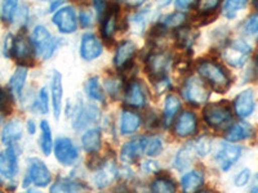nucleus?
Segmentation results:
<instances>
[{"instance_id":"1","label":"nucleus","mask_w":258,"mask_h":193,"mask_svg":"<svg viewBox=\"0 0 258 193\" xmlns=\"http://www.w3.org/2000/svg\"><path fill=\"white\" fill-rule=\"evenodd\" d=\"M94 164L91 165L93 171L92 174V183L97 189H106L111 187L117 179L120 178V166L112 158H101L96 161L93 156Z\"/></svg>"},{"instance_id":"2","label":"nucleus","mask_w":258,"mask_h":193,"mask_svg":"<svg viewBox=\"0 0 258 193\" xmlns=\"http://www.w3.org/2000/svg\"><path fill=\"white\" fill-rule=\"evenodd\" d=\"M198 72L200 76L208 82L213 90L218 93H225L230 88V76L227 75L225 68L220 63H216L213 61H202L198 64Z\"/></svg>"},{"instance_id":"3","label":"nucleus","mask_w":258,"mask_h":193,"mask_svg":"<svg viewBox=\"0 0 258 193\" xmlns=\"http://www.w3.org/2000/svg\"><path fill=\"white\" fill-rule=\"evenodd\" d=\"M52 173L44 161L39 157H30L27 160L26 174L22 185L29 188L31 185L38 188H45L52 184Z\"/></svg>"},{"instance_id":"4","label":"nucleus","mask_w":258,"mask_h":193,"mask_svg":"<svg viewBox=\"0 0 258 193\" xmlns=\"http://www.w3.org/2000/svg\"><path fill=\"white\" fill-rule=\"evenodd\" d=\"M182 96L192 106L206 105L211 96L209 86L198 76H190L182 86Z\"/></svg>"},{"instance_id":"5","label":"nucleus","mask_w":258,"mask_h":193,"mask_svg":"<svg viewBox=\"0 0 258 193\" xmlns=\"http://www.w3.org/2000/svg\"><path fill=\"white\" fill-rule=\"evenodd\" d=\"M57 39L50 35L49 30L43 25H38L32 30L31 43L35 48L36 53L43 59H49L53 56L54 50L58 47Z\"/></svg>"},{"instance_id":"6","label":"nucleus","mask_w":258,"mask_h":193,"mask_svg":"<svg viewBox=\"0 0 258 193\" xmlns=\"http://www.w3.org/2000/svg\"><path fill=\"white\" fill-rule=\"evenodd\" d=\"M54 157L63 167L75 166L80 158V152L78 146L73 142V139L68 137H59L54 142L53 147Z\"/></svg>"},{"instance_id":"7","label":"nucleus","mask_w":258,"mask_h":193,"mask_svg":"<svg viewBox=\"0 0 258 193\" xmlns=\"http://www.w3.org/2000/svg\"><path fill=\"white\" fill-rule=\"evenodd\" d=\"M241 153H243V147L229 143V142H223L214 152V164L221 171H229L240 160Z\"/></svg>"},{"instance_id":"8","label":"nucleus","mask_w":258,"mask_h":193,"mask_svg":"<svg viewBox=\"0 0 258 193\" xmlns=\"http://www.w3.org/2000/svg\"><path fill=\"white\" fill-rule=\"evenodd\" d=\"M231 109L226 103H211L204 109V120L211 128H226L231 123Z\"/></svg>"},{"instance_id":"9","label":"nucleus","mask_w":258,"mask_h":193,"mask_svg":"<svg viewBox=\"0 0 258 193\" xmlns=\"http://www.w3.org/2000/svg\"><path fill=\"white\" fill-rule=\"evenodd\" d=\"M250 52H252V48L249 44H246L245 41L234 40L222 50V58L230 66L239 68L243 67L245 62L248 61Z\"/></svg>"},{"instance_id":"10","label":"nucleus","mask_w":258,"mask_h":193,"mask_svg":"<svg viewBox=\"0 0 258 193\" xmlns=\"http://www.w3.org/2000/svg\"><path fill=\"white\" fill-rule=\"evenodd\" d=\"M20 164H18V153L15 147H7L0 151V176L4 180L13 181L17 176Z\"/></svg>"},{"instance_id":"11","label":"nucleus","mask_w":258,"mask_h":193,"mask_svg":"<svg viewBox=\"0 0 258 193\" xmlns=\"http://www.w3.org/2000/svg\"><path fill=\"white\" fill-rule=\"evenodd\" d=\"M147 137H137L123 144L120 149V161L125 165L135 164L138 158L145 155Z\"/></svg>"},{"instance_id":"12","label":"nucleus","mask_w":258,"mask_h":193,"mask_svg":"<svg viewBox=\"0 0 258 193\" xmlns=\"http://www.w3.org/2000/svg\"><path fill=\"white\" fill-rule=\"evenodd\" d=\"M53 24L56 25L57 29L62 34H73L78 27V18L77 13L74 11L73 7H61L57 9L52 18Z\"/></svg>"},{"instance_id":"13","label":"nucleus","mask_w":258,"mask_h":193,"mask_svg":"<svg viewBox=\"0 0 258 193\" xmlns=\"http://www.w3.org/2000/svg\"><path fill=\"white\" fill-rule=\"evenodd\" d=\"M172 64V57L167 52H159L150 54L146 61L147 72L155 79L165 77V73L169 70Z\"/></svg>"},{"instance_id":"14","label":"nucleus","mask_w":258,"mask_h":193,"mask_svg":"<svg viewBox=\"0 0 258 193\" xmlns=\"http://www.w3.org/2000/svg\"><path fill=\"white\" fill-rule=\"evenodd\" d=\"M206 181V174L202 169H190L179 179V187L182 193H198L203 189Z\"/></svg>"},{"instance_id":"15","label":"nucleus","mask_w":258,"mask_h":193,"mask_svg":"<svg viewBox=\"0 0 258 193\" xmlns=\"http://www.w3.org/2000/svg\"><path fill=\"white\" fill-rule=\"evenodd\" d=\"M100 116L101 112L97 106L88 105L84 106V107H80L77 114L74 115L73 128L75 130H82V129H85L87 126L92 125V124H96L97 121L100 120Z\"/></svg>"},{"instance_id":"16","label":"nucleus","mask_w":258,"mask_h":193,"mask_svg":"<svg viewBox=\"0 0 258 193\" xmlns=\"http://www.w3.org/2000/svg\"><path fill=\"white\" fill-rule=\"evenodd\" d=\"M103 52V47L93 34H84L80 43V56L85 61H94L101 57Z\"/></svg>"},{"instance_id":"17","label":"nucleus","mask_w":258,"mask_h":193,"mask_svg":"<svg viewBox=\"0 0 258 193\" xmlns=\"http://www.w3.org/2000/svg\"><path fill=\"white\" fill-rule=\"evenodd\" d=\"M124 101H125L126 105L133 107V109H142V107H145L147 102V95L142 82L137 81V80L129 82L125 89Z\"/></svg>"},{"instance_id":"18","label":"nucleus","mask_w":258,"mask_h":193,"mask_svg":"<svg viewBox=\"0 0 258 193\" xmlns=\"http://www.w3.org/2000/svg\"><path fill=\"white\" fill-rule=\"evenodd\" d=\"M22 135H24L22 121L18 120V119H13L3 126V130L0 134V141L4 146L15 147L21 141Z\"/></svg>"},{"instance_id":"19","label":"nucleus","mask_w":258,"mask_h":193,"mask_svg":"<svg viewBox=\"0 0 258 193\" xmlns=\"http://www.w3.org/2000/svg\"><path fill=\"white\" fill-rule=\"evenodd\" d=\"M198 132V119L195 114L191 111L182 112L178 116L174 125V133L177 137L186 138L197 134Z\"/></svg>"},{"instance_id":"20","label":"nucleus","mask_w":258,"mask_h":193,"mask_svg":"<svg viewBox=\"0 0 258 193\" xmlns=\"http://www.w3.org/2000/svg\"><path fill=\"white\" fill-rule=\"evenodd\" d=\"M195 157H198V156L195 153L192 143H188L186 146L181 147L177 151L173 157V161H172V166H173L174 170L179 171V173L187 171V170H190L191 165L194 164Z\"/></svg>"},{"instance_id":"21","label":"nucleus","mask_w":258,"mask_h":193,"mask_svg":"<svg viewBox=\"0 0 258 193\" xmlns=\"http://www.w3.org/2000/svg\"><path fill=\"white\" fill-rule=\"evenodd\" d=\"M255 102H254V94L252 89H246L238 94V96L234 101V109L236 115L241 119L250 116L252 112L254 111Z\"/></svg>"},{"instance_id":"22","label":"nucleus","mask_w":258,"mask_h":193,"mask_svg":"<svg viewBox=\"0 0 258 193\" xmlns=\"http://www.w3.org/2000/svg\"><path fill=\"white\" fill-rule=\"evenodd\" d=\"M82 146L87 153L96 156L102 148V134H101L100 128L88 129L84 134L82 135Z\"/></svg>"},{"instance_id":"23","label":"nucleus","mask_w":258,"mask_h":193,"mask_svg":"<svg viewBox=\"0 0 258 193\" xmlns=\"http://www.w3.org/2000/svg\"><path fill=\"white\" fill-rule=\"evenodd\" d=\"M136 50H137V47L133 41L126 40L121 41L120 44L117 45L116 52H115L114 56V64L115 67L117 68H124L126 67V64L131 63L133 56L136 54Z\"/></svg>"},{"instance_id":"24","label":"nucleus","mask_w":258,"mask_h":193,"mask_svg":"<svg viewBox=\"0 0 258 193\" xmlns=\"http://www.w3.org/2000/svg\"><path fill=\"white\" fill-rule=\"evenodd\" d=\"M52 106L54 117L58 119L62 111V100H63V85H62V75L58 71H53L52 76Z\"/></svg>"},{"instance_id":"25","label":"nucleus","mask_w":258,"mask_h":193,"mask_svg":"<svg viewBox=\"0 0 258 193\" xmlns=\"http://www.w3.org/2000/svg\"><path fill=\"white\" fill-rule=\"evenodd\" d=\"M32 43L27 40L26 36L20 35L15 40V49H13V57L20 62L21 64L32 63Z\"/></svg>"},{"instance_id":"26","label":"nucleus","mask_w":258,"mask_h":193,"mask_svg":"<svg viewBox=\"0 0 258 193\" xmlns=\"http://www.w3.org/2000/svg\"><path fill=\"white\" fill-rule=\"evenodd\" d=\"M150 193H177L178 192V185L170 175L165 174H159L150 183Z\"/></svg>"},{"instance_id":"27","label":"nucleus","mask_w":258,"mask_h":193,"mask_svg":"<svg viewBox=\"0 0 258 193\" xmlns=\"http://www.w3.org/2000/svg\"><path fill=\"white\" fill-rule=\"evenodd\" d=\"M142 124L141 116L133 111H125L121 112L120 116V133L123 135H132L137 132L140 126Z\"/></svg>"},{"instance_id":"28","label":"nucleus","mask_w":258,"mask_h":193,"mask_svg":"<svg viewBox=\"0 0 258 193\" xmlns=\"http://www.w3.org/2000/svg\"><path fill=\"white\" fill-rule=\"evenodd\" d=\"M253 128L246 123H239L236 125L231 126L226 133V141L229 143H236V142H241L252 137Z\"/></svg>"},{"instance_id":"29","label":"nucleus","mask_w":258,"mask_h":193,"mask_svg":"<svg viewBox=\"0 0 258 193\" xmlns=\"http://www.w3.org/2000/svg\"><path fill=\"white\" fill-rule=\"evenodd\" d=\"M27 79V68L21 66L17 70L13 72V75L9 79V89H11V93L15 96H21L22 90H24L25 82Z\"/></svg>"},{"instance_id":"30","label":"nucleus","mask_w":258,"mask_h":193,"mask_svg":"<svg viewBox=\"0 0 258 193\" xmlns=\"http://www.w3.org/2000/svg\"><path fill=\"white\" fill-rule=\"evenodd\" d=\"M181 109V101L174 94H168L164 102V124L169 126Z\"/></svg>"},{"instance_id":"31","label":"nucleus","mask_w":258,"mask_h":193,"mask_svg":"<svg viewBox=\"0 0 258 193\" xmlns=\"http://www.w3.org/2000/svg\"><path fill=\"white\" fill-rule=\"evenodd\" d=\"M40 149L44 156H49L53 152V137H52V129H50L49 123L47 120H43L40 123Z\"/></svg>"},{"instance_id":"32","label":"nucleus","mask_w":258,"mask_h":193,"mask_svg":"<svg viewBox=\"0 0 258 193\" xmlns=\"http://www.w3.org/2000/svg\"><path fill=\"white\" fill-rule=\"evenodd\" d=\"M117 12L115 7L107 9V13L102 20V35L105 39H112L115 31H116Z\"/></svg>"},{"instance_id":"33","label":"nucleus","mask_w":258,"mask_h":193,"mask_svg":"<svg viewBox=\"0 0 258 193\" xmlns=\"http://www.w3.org/2000/svg\"><path fill=\"white\" fill-rule=\"evenodd\" d=\"M84 89L87 95H88L91 100L96 101V102H103V101H105V94H103L102 86H101L100 80H98L97 76L89 77V79L85 81Z\"/></svg>"},{"instance_id":"34","label":"nucleus","mask_w":258,"mask_h":193,"mask_svg":"<svg viewBox=\"0 0 258 193\" xmlns=\"http://www.w3.org/2000/svg\"><path fill=\"white\" fill-rule=\"evenodd\" d=\"M198 38V32L195 30L190 29V27H182L177 31V41L181 47L188 48L192 47V44L195 43Z\"/></svg>"},{"instance_id":"35","label":"nucleus","mask_w":258,"mask_h":193,"mask_svg":"<svg viewBox=\"0 0 258 193\" xmlns=\"http://www.w3.org/2000/svg\"><path fill=\"white\" fill-rule=\"evenodd\" d=\"M192 143L195 153L198 157H207L212 151V139L207 135H202L197 139V141L191 142Z\"/></svg>"},{"instance_id":"36","label":"nucleus","mask_w":258,"mask_h":193,"mask_svg":"<svg viewBox=\"0 0 258 193\" xmlns=\"http://www.w3.org/2000/svg\"><path fill=\"white\" fill-rule=\"evenodd\" d=\"M163 148H164V144L160 137H147L146 151H145V155L147 157H156L163 152Z\"/></svg>"},{"instance_id":"37","label":"nucleus","mask_w":258,"mask_h":193,"mask_svg":"<svg viewBox=\"0 0 258 193\" xmlns=\"http://www.w3.org/2000/svg\"><path fill=\"white\" fill-rule=\"evenodd\" d=\"M186 21V15L183 12H174L167 15L161 20V26L167 29V27H178L181 26Z\"/></svg>"},{"instance_id":"38","label":"nucleus","mask_w":258,"mask_h":193,"mask_svg":"<svg viewBox=\"0 0 258 193\" xmlns=\"http://www.w3.org/2000/svg\"><path fill=\"white\" fill-rule=\"evenodd\" d=\"M140 169H141L142 173L145 175H159L160 173V164H159V161L154 160L151 157H147L145 160L141 161V164H140Z\"/></svg>"},{"instance_id":"39","label":"nucleus","mask_w":258,"mask_h":193,"mask_svg":"<svg viewBox=\"0 0 258 193\" xmlns=\"http://www.w3.org/2000/svg\"><path fill=\"white\" fill-rule=\"evenodd\" d=\"M18 9H20V4L18 2H6L2 7V15H3V20L7 24H12L15 21V17L17 16Z\"/></svg>"},{"instance_id":"40","label":"nucleus","mask_w":258,"mask_h":193,"mask_svg":"<svg viewBox=\"0 0 258 193\" xmlns=\"http://www.w3.org/2000/svg\"><path fill=\"white\" fill-rule=\"evenodd\" d=\"M69 178V193H92L91 187L83 179L77 176H68Z\"/></svg>"},{"instance_id":"41","label":"nucleus","mask_w":258,"mask_h":193,"mask_svg":"<svg viewBox=\"0 0 258 193\" xmlns=\"http://www.w3.org/2000/svg\"><path fill=\"white\" fill-rule=\"evenodd\" d=\"M129 26L135 34L141 35L142 32L145 31V27H146V18H145L144 13H135L129 17Z\"/></svg>"},{"instance_id":"42","label":"nucleus","mask_w":258,"mask_h":193,"mask_svg":"<svg viewBox=\"0 0 258 193\" xmlns=\"http://www.w3.org/2000/svg\"><path fill=\"white\" fill-rule=\"evenodd\" d=\"M246 6V2H239V0H235V2H226L223 4V15L226 16L227 18H234L236 16V12L240 11V9L245 8Z\"/></svg>"},{"instance_id":"43","label":"nucleus","mask_w":258,"mask_h":193,"mask_svg":"<svg viewBox=\"0 0 258 193\" xmlns=\"http://www.w3.org/2000/svg\"><path fill=\"white\" fill-rule=\"evenodd\" d=\"M49 193H69V178L58 176L49 187Z\"/></svg>"},{"instance_id":"44","label":"nucleus","mask_w":258,"mask_h":193,"mask_svg":"<svg viewBox=\"0 0 258 193\" xmlns=\"http://www.w3.org/2000/svg\"><path fill=\"white\" fill-rule=\"evenodd\" d=\"M35 109L41 114H47L48 110H49V98H48V93L45 88H41L40 91H39L38 100L35 102Z\"/></svg>"},{"instance_id":"45","label":"nucleus","mask_w":258,"mask_h":193,"mask_svg":"<svg viewBox=\"0 0 258 193\" xmlns=\"http://www.w3.org/2000/svg\"><path fill=\"white\" fill-rule=\"evenodd\" d=\"M105 86H106V90L109 91L112 96H115L120 93L123 82H121L120 79H117V77H110V79L106 80Z\"/></svg>"},{"instance_id":"46","label":"nucleus","mask_w":258,"mask_h":193,"mask_svg":"<svg viewBox=\"0 0 258 193\" xmlns=\"http://www.w3.org/2000/svg\"><path fill=\"white\" fill-rule=\"evenodd\" d=\"M250 176H252V173H250L249 169H241L234 178L235 185L239 188L245 187V185L249 183Z\"/></svg>"},{"instance_id":"47","label":"nucleus","mask_w":258,"mask_h":193,"mask_svg":"<svg viewBox=\"0 0 258 193\" xmlns=\"http://www.w3.org/2000/svg\"><path fill=\"white\" fill-rule=\"evenodd\" d=\"M12 110L11 96L4 89H0V114H9Z\"/></svg>"},{"instance_id":"48","label":"nucleus","mask_w":258,"mask_h":193,"mask_svg":"<svg viewBox=\"0 0 258 193\" xmlns=\"http://www.w3.org/2000/svg\"><path fill=\"white\" fill-rule=\"evenodd\" d=\"M244 31L248 34V35H253L255 32H258V13L250 16L246 22L244 24Z\"/></svg>"},{"instance_id":"49","label":"nucleus","mask_w":258,"mask_h":193,"mask_svg":"<svg viewBox=\"0 0 258 193\" xmlns=\"http://www.w3.org/2000/svg\"><path fill=\"white\" fill-rule=\"evenodd\" d=\"M15 40L16 38L12 35V34H8L4 39V45H3V50H4V56L6 57H11L13 56V49H15Z\"/></svg>"},{"instance_id":"50","label":"nucleus","mask_w":258,"mask_h":193,"mask_svg":"<svg viewBox=\"0 0 258 193\" xmlns=\"http://www.w3.org/2000/svg\"><path fill=\"white\" fill-rule=\"evenodd\" d=\"M93 21L94 17L93 13H92L91 11H83V12L80 13V25H82L83 27H91L92 25H93Z\"/></svg>"},{"instance_id":"51","label":"nucleus","mask_w":258,"mask_h":193,"mask_svg":"<svg viewBox=\"0 0 258 193\" xmlns=\"http://www.w3.org/2000/svg\"><path fill=\"white\" fill-rule=\"evenodd\" d=\"M218 6H220V3H218L217 0H213V2H204V3H202V6H200V9H202L203 13L208 15V13H213L214 11L218 8Z\"/></svg>"},{"instance_id":"52","label":"nucleus","mask_w":258,"mask_h":193,"mask_svg":"<svg viewBox=\"0 0 258 193\" xmlns=\"http://www.w3.org/2000/svg\"><path fill=\"white\" fill-rule=\"evenodd\" d=\"M155 86L158 89V91H164L167 90L168 88H170V81L167 76L165 77H161V79H156L155 81Z\"/></svg>"},{"instance_id":"53","label":"nucleus","mask_w":258,"mask_h":193,"mask_svg":"<svg viewBox=\"0 0 258 193\" xmlns=\"http://www.w3.org/2000/svg\"><path fill=\"white\" fill-rule=\"evenodd\" d=\"M94 8H96V12L98 15V17H102L103 13H107V4L103 3V2H94Z\"/></svg>"},{"instance_id":"54","label":"nucleus","mask_w":258,"mask_h":193,"mask_svg":"<svg viewBox=\"0 0 258 193\" xmlns=\"http://www.w3.org/2000/svg\"><path fill=\"white\" fill-rule=\"evenodd\" d=\"M177 8L181 9V11H187V9H191V8H195V7L198 6L197 2H177L176 3Z\"/></svg>"},{"instance_id":"55","label":"nucleus","mask_w":258,"mask_h":193,"mask_svg":"<svg viewBox=\"0 0 258 193\" xmlns=\"http://www.w3.org/2000/svg\"><path fill=\"white\" fill-rule=\"evenodd\" d=\"M27 132H29L30 134H35L36 126H35V123H34L32 120L27 121Z\"/></svg>"},{"instance_id":"56","label":"nucleus","mask_w":258,"mask_h":193,"mask_svg":"<svg viewBox=\"0 0 258 193\" xmlns=\"http://www.w3.org/2000/svg\"><path fill=\"white\" fill-rule=\"evenodd\" d=\"M249 193H258V175L254 178V181H253L252 189H250Z\"/></svg>"},{"instance_id":"57","label":"nucleus","mask_w":258,"mask_h":193,"mask_svg":"<svg viewBox=\"0 0 258 193\" xmlns=\"http://www.w3.org/2000/svg\"><path fill=\"white\" fill-rule=\"evenodd\" d=\"M61 6H62V2H58V3H52L50 4V12H53V11H56L57 12V8Z\"/></svg>"},{"instance_id":"58","label":"nucleus","mask_w":258,"mask_h":193,"mask_svg":"<svg viewBox=\"0 0 258 193\" xmlns=\"http://www.w3.org/2000/svg\"><path fill=\"white\" fill-rule=\"evenodd\" d=\"M198 193H216L213 189H211V188H203V189H200Z\"/></svg>"},{"instance_id":"59","label":"nucleus","mask_w":258,"mask_h":193,"mask_svg":"<svg viewBox=\"0 0 258 193\" xmlns=\"http://www.w3.org/2000/svg\"><path fill=\"white\" fill-rule=\"evenodd\" d=\"M22 193H41V192H39V190H35V189H27Z\"/></svg>"},{"instance_id":"60","label":"nucleus","mask_w":258,"mask_h":193,"mask_svg":"<svg viewBox=\"0 0 258 193\" xmlns=\"http://www.w3.org/2000/svg\"><path fill=\"white\" fill-rule=\"evenodd\" d=\"M2 119H3V114H0V123H2Z\"/></svg>"},{"instance_id":"61","label":"nucleus","mask_w":258,"mask_h":193,"mask_svg":"<svg viewBox=\"0 0 258 193\" xmlns=\"http://www.w3.org/2000/svg\"><path fill=\"white\" fill-rule=\"evenodd\" d=\"M255 59H257V63H258V50H257V58H255Z\"/></svg>"},{"instance_id":"62","label":"nucleus","mask_w":258,"mask_h":193,"mask_svg":"<svg viewBox=\"0 0 258 193\" xmlns=\"http://www.w3.org/2000/svg\"><path fill=\"white\" fill-rule=\"evenodd\" d=\"M0 193H6V192H3V190H2V189H0Z\"/></svg>"},{"instance_id":"63","label":"nucleus","mask_w":258,"mask_h":193,"mask_svg":"<svg viewBox=\"0 0 258 193\" xmlns=\"http://www.w3.org/2000/svg\"><path fill=\"white\" fill-rule=\"evenodd\" d=\"M255 6H257V7H258V3H255Z\"/></svg>"}]
</instances>
